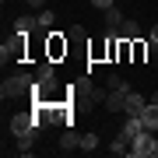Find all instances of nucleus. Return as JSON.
Segmentation results:
<instances>
[{"instance_id": "nucleus-29", "label": "nucleus", "mask_w": 158, "mask_h": 158, "mask_svg": "<svg viewBox=\"0 0 158 158\" xmlns=\"http://www.w3.org/2000/svg\"><path fill=\"white\" fill-rule=\"evenodd\" d=\"M4 4H7V0H4Z\"/></svg>"}, {"instance_id": "nucleus-25", "label": "nucleus", "mask_w": 158, "mask_h": 158, "mask_svg": "<svg viewBox=\"0 0 158 158\" xmlns=\"http://www.w3.org/2000/svg\"><path fill=\"white\" fill-rule=\"evenodd\" d=\"M148 39H155V42H158V21L151 25V35H148Z\"/></svg>"}, {"instance_id": "nucleus-2", "label": "nucleus", "mask_w": 158, "mask_h": 158, "mask_svg": "<svg viewBox=\"0 0 158 158\" xmlns=\"http://www.w3.org/2000/svg\"><path fill=\"white\" fill-rule=\"evenodd\" d=\"M32 88H35V74L18 70V74H11V77H4V85H0V95H4V102H7V98L32 95Z\"/></svg>"}, {"instance_id": "nucleus-9", "label": "nucleus", "mask_w": 158, "mask_h": 158, "mask_svg": "<svg viewBox=\"0 0 158 158\" xmlns=\"http://www.w3.org/2000/svg\"><path fill=\"white\" fill-rule=\"evenodd\" d=\"M60 155H74L81 151V134H74V127H63V137H60Z\"/></svg>"}, {"instance_id": "nucleus-17", "label": "nucleus", "mask_w": 158, "mask_h": 158, "mask_svg": "<svg viewBox=\"0 0 158 158\" xmlns=\"http://www.w3.org/2000/svg\"><path fill=\"white\" fill-rule=\"evenodd\" d=\"M119 39H127V42H134V39H141V25H137L134 18H127V21L119 25Z\"/></svg>"}, {"instance_id": "nucleus-11", "label": "nucleus", "mask_w": 158, "mask_h": 158, "mask_svg": "<svg viewBox=\"0 0 158 158\" xmlns=\"http://www.w3.org/2000/svg\"><path fill=\"white\" fill-rule=\"evenodd\" d=\"M144 106H148V98L141 95V91H130V95H127V113H123V116H141Z\"/></svg>"}, {"instance_id": "nucleus-18", "label": "nucleus", "mask_w": 158, "mask_h": 158, "mask_svg": "<svg viewBox=\"0 0 158 158\" xmlns=\"http://www.w3.org/2000/svg\"><path fill=\"white\" fill-rule=\"evenodd\" d=\"M35 81H56V67H53V60H39V67H35Z\"/></svg>"}, {"instance_id": "nucleus-15", "label": "nucleus", "mask_w": 158, "mask_h": 158, "mask_svg": "<svg viewBox=\"0 0 158 158\" xmlns=\"http://www.w3.org/2000/svg\"><path fill=\"white\" fill-rule=\"evenodd\" d=\"M141 130H144V123H141V119H137V116H127V119H123V127H119V134H123L127 141H134Z\"/></svg>"}, {"instance_id": "nucleus-22", "label": "nucleus", "mask_w": 158, "mask_h": 158, "mask_svg": "<svg viewBox=\"0 0 158 158\" xmlns=\"http://www.w3.org/2000/svg\"><path fill=\"white\" fill-rule=\"evenodd\" d=\"M70 42H81V39H85V28H81V25H70Z\"/></svg>"}, {"instance_id": "nucleus-26", "label": "nucleus", "mask_w": 158, "mask_h": 158, "mask_svg": "<svg viewBox=\"0 0 158 158\" xmlns=\"http://www.w3.org/2000/svg\"><path fill=\"white\" fill-rule=\"evenodd\" d=\"M148 102H155V106H158V91H151V98H148Z\"/></svg>"}, {"instance_id": "nucleus-24", "label": "nucleus", "mask_w": 158, "mask_h": 158, "mask_svg": "<svg viewBox=\"0 0 158 158\" xmlns=\"http://www.w3.org/2000/svg\"><path fill=\"white\" fill-rule=\"evenodd\" d=\"M91 4H95V7H102V11H106V7H113V0H91Z\"/></svg>"}, {"instance_id": "nucleus-21", "label": "nucleus", "mask_w": 158, "mask_h": 158, "mask_svg": "<svg viewBox=\"0 0 158 158\" xmlns=\"http://www.w3.org/2000/svg\"><path fill=\"white\" fill-rule=\"evenodd\" d=\"M53 21H56V14H53V11H39V25H42L46 32L53 28Z\"/></svg>"}, {"instance_id": "nucleus-4", "label": "nucleus", "mask_w": 158, "mask_h": 158, "mask_svg": "<svg viewBox=\"0 0 158 158\" xmlns=\"http://www.w3.org/2000/svg\"><path fill=\"white\" fill-rule=\"evenodd\" d=\"M70 53V35H63V32H46V60H53V63H60L63 56Z\"/></svg>"}, {"instance_id": "nucleus-5", "label": "nucleus", "mask_w": 158, "mask_h": 158, "mask_svg": "<svg viewBox=\"0 0 158 158\" xmlns=\"http://www.w3.org/2000/svg\"><path fill=\"white\" fill-rule=\"evenodd\" d=\"M106 95L109 91H98L91 81L85 77V81H77L74 85V98H81V102H88V106H106Z\"/></svg>"}, {"instance_id": "nucleus-7", "label": "nucleus", "mask_w": 158, "mask_h": 158, "mask_svg": "<svg viewBox=\"0 0 158 158\" xmlns=\"http://www.w3.org/2000/svg\"><path fill=\"white\" fill-rule=\"evenodd\" d=\"M130 91H134V88H130L127 85V81H123V85H119V88H109V95H106V109H109V113H127V95H130Z\"/></svg>"}, {"instance_id": "nucleus-20", "label": "nucleus", "mask_w": 158, "mask_h": 158, "mask_svg": "<svg viewBox=\"0 0 158 158\" xmlns=\"http://www.w3.org/2000/svg\"><path fill=\"white\" fill-rule=\"evenodd\" d=\"M81 151H85V155L98 151V134H81Z\"/></svg>"}, {"instance_id": "nucleus-28", "label": "nucleus", "mask_w": 158, "mask_h": 158, "mask_svg": "<svg viewBox=\"0 0 158 158\" xmlns=\"http://www.w3.org/2000/svg\"><path fill=\"white\" fill-rule=\"evenodd\" d=\"M155 158H158V134H155Z\"/></svg>"}, {"instance_id": "nucleus-3", "label": "nucleus", "mask_w": 158, "mask_h": 158, "mask_svg": "<svg viewBox=\"0 0 158 158\" xmlns=\"http://www.w3.org/2000/svg\"><path fill=\"white\" fill-rule=\"evenodd\" d=\"M28 46H32V39L28 35H21V32H14L11 35V42H4L0 46V63H25L28 60Z\"/></svg>"}, {"instance_id": "nucleus-12", "label": "nucleus", "mask_w": 158, "mask_h": 158, "mask_svg": "<svg viewBox=\"0 0 158 158\" xmlns=\"http://www.w3.org/2000/svg\"><path fill=\"white\" fill-rule=\"evenodd\" d=\"M102 14H106V32H119V25L127 21V18H123V11H119L116 4H113V7H106Z\"/></svg>"}, {"instance_id": "nucleus-16", "label": "nucleus", "mask_w": 158, "mask_h": 158, "mask_svg": "<svg viewBox=\"0 0 158 158\" xmlns=\"http://www.w3.org/2000/svg\"><path fill=\"white\" fill-rule=\"evenodd\" d=\"M106 151H109V155H116V158H123V155H130V141H127L123 134H116L113 141H109V148H106Z\"/></svg>"}, {"instance_id": "nucleus-1", "label": "nucleus", "mask_w": 158, "mask_h": 158, "mask_svg": "<svg viewBox=\"0 0 158 158\" xmlns=\"http://www.w3.org/2000/svg\"><path fill=\"white\" fill-rule=\"evenodd\" d=\"M32 113L39 123H53V127H74V102L70 98H56V102H35Z\"/></svg>"}, {"instance_id": "nucleus-14", "label": "nucleus", "mask_w": 158, "mask_h": 158, "mask_svg": "<svg viewBox=\"0 0 158 158\" xmlns=\"http://www.w3.org/2000/svg\"><path fill=\"white\" fill-rule=\"evenodd\" d=\"M137 119L144 123V130H155V134H158V106H155V102H148V106H144V113L137 116Z\"/></svg>"}, {"instance_id": "nucleus-27", "label": "nucleus", "mask_w": 158, "mask_h": 158, "mask_svg": "<svg viewBox=\"0 0 158 158\" xmlns=\"http://www.w3.org/2000/svg\"><path fill=\"white\" fill-rule=\"evenodd\" d=\"M28 4H32V7H42V0H28Z\"/></svg>"}, {"instance_id": "nucleus-10", "label": "nucleus", "mask_w": 158, "mask_h": 158, "mask_svg": "<svg viewBox=\"0 0 158 158\" xmlns=\"http://www.w3.org/2000/svg\"><path fill=\"white\" fill-rule=\"evenodd\" d=\"M42 25H39V14H21L14 21V32H21V35H32V32H39Z\"/></svg>"}, {"instance_id": "nucleus-23", "label": "nucleus", "mask_w": 158, "mask_h": 158, "mask_svg": "<svg viewBox=\"0 0 158 158\" xmlns=\"http://www.w3.org/2000/svg\"><path fill=\"white\" fill-rule=\"evenodd\" d=\"M106 85H109V88H119V85H123V77H119V74H109Z\"/></svg>"}, {"instance_id": "nucleus-6", "label": "nucleus", "mask_w": 158, "mask_h": 158, "mask_svg": "<svg viewBox=\"0 0 158 158\" xmlns=\"http://www.w3.org/2000/svg\"><path fill=\"white\" fill-rule=\"evenodd\" d=\"M130 155L134 158H155V130H141L130 141Z\"/></svg>"}, {"instance_id": "nucleus-19", "label": "nucleus", "mask_w": 158, "mask_h": 158, "mask_svg": "<svg viewBox=\"0 0 158 158\" xmlns=\"http://www.w3.org/2000/svg\"><path fill=\"white\" fill-rule=\"evenodd\" d=\"M130 49H134V60H130V63H148V60H151V56H148V39H134Z\"/></svg>"}, {"instance_id": "nucleus-13", "label": "nucleus", "mask_w": 158, "mask_h": 158, "mask_svg": "<svg viewBox=\"0 0 158 158\" xmlns=\"http://www.w3.org/2000/svg\"><path fill=\"white\" fill-rule=\"evenodd\" d=\"M88 60L98 63V60H109V39H95L88 46Z\"/></svg>"}, {"instance_id": "nucleus-8", "label": "nucleus", "mask_w": 158, "mask_h": 158, "mask_svg": "<svg viewBox=\"0 0 158 158\" xmlns=\"http://www.w3.org/2000/svg\"><path fill=\"white\" fill-rule=\"evenodd\" d=\"M7 127H11V134H14V137H21V134H32V130H39V119H35V113H14Z\"/></svg>"}]
</instances>
